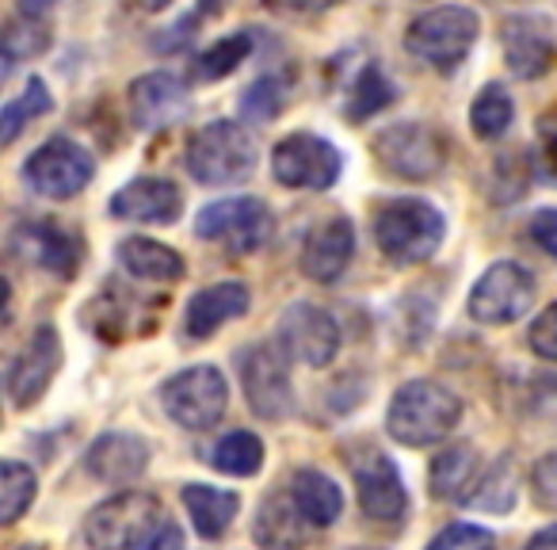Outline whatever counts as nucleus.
I'll use <instances>...</instances> for the list:
<instances>
[{"mask_svg":"<svg viewBox=\"0 0 557 550\" xmlns=\"http://www.w3.org/2000/svg\"><path fill=\"white\" fill-rule=\"evenodd\" d=\"M458 420H462V402L432 379L405 382L386 413L389 436L405 448H432V443L447 440Z\"/></svg>","mask_w":557,"mask_h":550,"instance_id":"1","label":"nucleus"},{"mask_svg":"<svg viewBox=\"0 0 557 550\" xmlns=\"http://www.w3.org/2000/svg\"><path fill=\"white\" fill-rule=\"evenodd\" d=\"M443 237H447V222H443L440 207H432L428 199H394L374 218V241H379L382 256L401 268L432 260Z\"/></svg>","mask_w":557,"mask_h":550,"instance_id":"2","label":"nucleus"},{"mask_svg":"<svg viewBox=\"0 0 557 550\" xmlns=\"http://www.w3.org/2000/svg\"><path fill=\"white\" fill-rule=\"evenodd\" d=\"M260 149L256 138L233 119L202 123L187 142V172L199 184H237L256 172Z\"/></svg>","mask_w":557,"mask_h":550,"instance_id":"3","label":"nucleus"},{"mask_svg":"<svg viewBox=\"0 0 557 550\" xmlns=\"http://www.w3.org/2000/svg\"><path fill=\"white\" fill-rule=\"evenodd\" d=\"M481 20L466 4H443L424 16H417L405 32V50L420 62H428L432 70L450 73L470 58L473 42H478Z\"/></svg>","mask_w":557,"mask_h":550,"instance_id":"4","label":"nucleus"},{"mask_svg":"<svg viewBox=\"0 0 557 550\" xmlns=\"http://www.w3.org/2000/svg\"><path fill=\"white\" fill-rule=\"evenodd\" d=\"M374 157L389 176L401 180H432L447 164V138L428 123H394L374 134Z\"/></svg>","mask_w":557,"mask_h":550,"instance_id":"5","label":"nucleus"},{"mask_svg":"<svg viewBox=\"0 0 557 550\" xmlns=\"http://www.w3.org/2000/svg\"><path fill=\"white\" fill-rule=\"evenodd\" d=\"M161 527V501L153 493H119L96 504L85 524L92 550H134Z\"/></svg>","mask_w":557,"mask_h":550,"instance_id":"6","label":"nucleus"},{"mask_svg":"<svg viewBox=\"0 0 557 550\" xmlns=\"http://www.w3.org/2000/svg\"><path fill=\"white\" fill-rule=\"evenodd\" d=\"M161 405L180 428H191V432L214 428L225 417V405H230L225 375L210 364L187 367L161 387Z\"/></svg>","mask_w":557,"mask_h":550,"instance_id":"7","label":"nucleus"},{"mask_svg":"<svg viewBox=\"0 0 557 550\" xmlns=\"http://www.w3.org/2000/svg\"><path fill=\"white\" fill-rule=\"evenodd\" d=\"M341 149L321 138V134H287L271 149V176L283 187H295V192H325V187H333L341 180Z\"/></svg>","mask_w":557,"mask_h":550,"instance_id":"8","label":"nucleus"},{"mask_svg":"<svg viewBox=\"0 0 557 550\" xmlns=\"http://www.w3.org/2000/svg\"><path fill=\"white\" fill-rule=\"evenodd\" d=\"M195 233L202 241H214L225 253H256L263 241L271 237V210L256 195H233V199H218L199 210L195 218Z\"/></svg>","mask_w":557,"mask_h":550,"instance_id":"9","label":"nucleus"},{"mask_svg":"<svg viewBox=\"0 0 557 550\" xmlns=\"http://www.w3.org/2000/svg\"><path fill=\"white\" fill-rule=\"evenodd\" d=\"M92 154L73 138H50L24 161V180L42 199H73L92 184Z\"/></svg>","mask_w":557,"mask_h":550,"instance_id":"10","label":"nucleus"},{"mask_svg":"<svg viewBox=\"0 0 557 550\" xmlns=\"http://www.w3.org/2000/svg\"><path fill=\"white\" fill-rule=\"evenodd\" d=\"M534 276L516 260H500L473 283L470 291V318L478 326H511L534 306Z\"/></svg>","mask_w":557,"mask_h":550,"instance_id":"11","label":"nucleus"},{"mask_svg":"<svg viewBox=\"0 0 557 550\" xmlns=\"http://www.w3.org/2000/svg\"><path fill=\"white\" fill-rule=\"evenodd\" d=\"M240 387H245L248 410L263 420H283L295 410V387L283 364V352L271 344H252L240 352Z\"/></svg>","mask_w":557,"mask_h":550,"instance_id":"12","label":"nucleus"},{"mask_svg":"<svg viewBox=\"0 0 557 550\" xmlns=\"http://www.w3.org/2000/svg\"><path fill=\"white\" fill-rule=\"evenodd\" d=\"M275 344L287 352L290 359L306 367H329L341 352V326L329 310L313 303H295L278 318Z\"/></svg>","mask_w":557,"mask_h":550,"instance_id":"13","label":"nucleus"},{"mask_svg":"<svg viewBox=\"0 0 557 550\" xmlns=\"http://www.w3.org/2000/svg\"><path fill=\"white\" fill-rule=\"evenodd\" d=\"M58 367H62V341H58L54 326H39L32 333V341L20 349V356L9 364L4 387H9L12 405L27 410V405L39 402L50 382H54Z\"/></svg>","mask_w":557,"mask_h":550,"instance_id":"14","label":"nucleus"},{"mask_svg":"<svg viewBox=\"0 0 557 550\" xmlns=\"http://www.w3.org/2000/svg\"><path fill=\"white\" fill-rule=\"evenodd\" d=\"M12 256H20L32 268H42L58 280H73L81 264V245L70 230L54 222H20L9 237Z\"/></svg>","mask_w":557,"mask_h":550,"instance_id":"15","label":"nucleus"},{"mask_svg":"<svg viewBox=\"0 0 557 550\" xmlns=\"http://www.w3.org/2000/svg\"><path fill=\"white\" fill-rule=\"evenodd\" d=\"M504 62L519 81H539L554 62V27L546 16H508L500 27Z\"/></svg>","mask_w":557,"mask_h":550,"instance_id":"16","label":"nucleus"},{"mask_svg":"<svg viewBox=\"0 0 557 550\" xmlns=\"http://www.w3.org/2000/svg\"><path fill=\"white\" fill-rule=\"evenodd\" d=\"M356 489H359V509L374 520V524H401L409 512V493L397 474L394 459L386 455H367L356 463Z\"/></svg>","mask_w":557,"mask_h":550,"instance_id":"17","label":"nucleus"},{"mask_svg":"<svg viewBox=\"0 0 557 550\" xmlns=\"http://www.w3.org/2000/svg\"><path fill=\"white\" fill-rule=\"evenodd\" d=\"M180 187L164 176H138L126 187L111 195V215L126 218V222H146V225H169L180 215Z\"/></svg>","mask_w":557,"mask_h":550,"instance_id":"18","label":"nucleus"},{"mask_svg":"<svg viewBox=\"0 0 557 550\" xmlns=\"http://www.w3.org/2000/svg\"><path fill=\"white\" fill-rule=\"evenodd\" d=\"M351 253H356V230L348 218H329L306 237L302 248V271L313 283H336L348 271Z\"/></svg>","mask_w":557,"mask_h":550,"instance_id":"19","label":"nucleus"},{"mask_svg":"<svg viewBox=\"0 0 557 550\" xmlns=\"http://www.w3.org/2000/svg\"><path fill=\"white\" fill-rule=\"evenodd\" d=\"M187 108V88L172 73H146L131 85V119L138 131L172 126Z\"/></svg>","mask_w":557,"mask_h":550,"instance_id":"20","label":"nucleus"},{"mask_svg":"<svg viewBox=\"0 0 557 550\" xmlns=\"http://www.w3.org/2000/svg\"><path fill=\"white\" fill-rule=\"evenodd\" d=\"M149 466V443L134 432H103L88 448V470L108 486H126Z\"/></svg>","mask_w":557,"mask_h":550,"instance_id":"21","label":"nucleus"},{"mask_svg":"<svg viewBox=\"0 0 557 550\" xmlns=\"http://www.w3.org/2000/svg\"><path fill=\"white\" fill-rule=\"evenodd\" d=\"M248 303H252V295H248L245 283H214V288H202L199 295H191V303H187V314H184L187 337L202 341V337H210L214 329H222L225 321L245 318Z\"/></svg>","mask_w":557,"mask_h":550,"instance_id":"22","label":"nucleus"},{"mask_svg":"<svg viewBox=\"0 0 557 550\" xmlns=\"http://www.w3.org/2000/svg\"><path fill=\"white\" fill-rule=\"evenodd\" d=\"M306 524L310 520L302 516V509L295 504V497H268L256 512V542L263 550H302L306 542Z\"/></svg>","mask_w":557,"mask_h":550,"instance_id":"23","label":"nucleus"},{"mask_svg":"<svg viewBox=\"0 0 557 550\" xmlns=\"http://www.w3.org/2000/svg\"><path fill=\"white\" fill-rule=\"evenodd\" d=\"M180 501H184L187 516H191L195 531H199L202 539H222V535L230 531L237 509H240L237 493H230V489L199 486V481H191V486L180 489Z\"/></svg>","mask_w":557,"mask_h":550,"instance_id":"24","label":"nucleus"},{"mask_svg":"<svg viewBox=\"0 0 557 550\" xmlns=\"http://www.w3.org/2000/svg\"><path fill=\"white\" fill-rule=\"evenodd\" d=\"M119 264L131 271L134 280L172 283L184 276V256L153 237H126L123 245H119Z\"/></svg>","mask_w":557,"mask_h":550,"instance_id":"25","label":"nucleus"},{"mask_svg":"<svg viewBox=\"0 0 557 550\" xmlns=\"http://www.w3.org/2000/svg\"><path fill=\"white\" fill-rule=\"evenodd\" d=\"M290 497H295V504L302 509V516L310 520L313 527L336 524V516H341V509H344V497H341V489H336V481L321 470H298L295 478H290Z\"/></svg>","mask_w":557,"mask_h":550,"instance_id":"26","label":"nucleus"},{"mask_svg":"<svg viewBox=\"0 0 557 550\" xmlns=\"http://www.w3.org/2000/svg\"><path fill=\"white\" fill-rule=\"evenodd\" d=\"M473 474H478V448L473 443H450L447 451L432 459V493L440 501H466Z\"/></svg>","mask_w":557,"mask_h":550,"instance_id":"27","label":"nucleus"},{"mask_svg":"<svg viewBox=\"0 0 557 550\" xmlns=\"http://www.w3.org/2000/svg\"><path fill=\"white\" fill-rule=\"evenodd\" d=\"M511 119H516V103H511L504 85H485L478 93V100L470 103V126L481 142L504 138L511 131Z\"/></svg>","mask_w":557,"mask_h":550,"instance_id":"28","label":"nucleus"},{"mask_svg":"<svg viewBox=\"0 0 557 550\" xmlns=\"http://www.w3.org/2000/svg\"><path fill=\"white\" fill-rule=\"evenodd\" d=\"M394 100H397V88L389 85V77L374 62H367L363 73L356 77V85H351L348 103H344V115H348L351 123H363V119L379 115V111L389 108Z\"/></svg>","mask_w":557,"mask_h":550,"instance_id":"29","label":"nucleus"},{"mask_svg":"<svg viewBox=\"0 0 557 550\" xmlns=\"http://www.w3.org/2000/svg\"><path fill=\"white\" fill-rule=\"evenodd\" d=\"M47 47H50V27L42 24V16H27V12L12 16L9 27H4V77H9L20 62L39 58Z\"/></svg>","mask_w":557,"mask_h":550,"instance_id":"30","label":"nucleus"},{"mask_svg":"<svg viewBox=\"0 0 557 550\" xmlns=\"http://www.w3.org/2000/svg\"><path fill=\"white\" fill-rule=\"evenodd\" d=\"M516 493H519L516 459L500 455L493 466H488L485 478H481L478 493L466 497V504H473V509H481V512H508L511 504H516Z\"/></svg>","mask_w":557,"mask_h":550,"instance_id":"31","label":"nucleus"},{"mask_svg":"<svg viewBox=\"0 0 557 550\" xmlns=\"http://www.w3.org/2000/svg\"><path fill=\"white\" fill-rule=\"evenodd\" d=\"M252 47H256V39H252V32H233V35H225V39H218L214 47H207L199 58H195V77L199 81H222V77H230L233 70H237L240 62H245L248 54H252Z\"/></svg>","mask_w":557,"mask_h":550,"instance_id":"32","label":"nucleus"},{"mask_svg":"<svg viewBox=\"0 0 557 550\" xmlns=\"http://www.w3.org/2000/svg\"><path fill=\"white\" fill-rule=\"evenodd\" d=\"M50 108H54V100H50L47 85H42L39 77H32L24 93H20L12 103H4V111H0V142H4V146H12V142L20 138V131H24L32 119L47 115Z\"/></svg>","mask_w":557,"mask_h":550,"instance_id":"33","label":"nucleus"},{"mask_svg":"<svg viewBox=\"0 0 557 550\" xmlns=\"http://www.w3.org/2000/svg\"><path fill=\"white\" fill-rule=\"evenodd\" d=\"M35 470L24 466L20 459H4V470H0V520L4 524H16L24 516V509H32L35 501Z\"/></svg>","mask_w":557,"mask_h":550,"instance_id":"34","label":"nucleus"},{"mask_svg":"<svg viewBox=\"0 0 557 550\" xmlns=\"http://www.w3.org/2000/svg\"><path fill=\"white\" fill-rule=\"evenodd\" d=\"M210 463L222 474H233V478H252L263 466V443L256 440L252 432H230V436H222V443L214 448Z\"/></svg>","mask_w":557,"mask_h":550,"instance_id":"35","label":"nucleus"},{"mask_svg":"<svg viewBox=\"0 0 557 550\" xmlns=\"http://www.w3.org/2000/svg\"><path fill=\"white\" fill-rule=\"evenodd\" d=\"M283 103H287V77H278V73H268V77L252 81V85L245 88V96H240V111H245V119H252V123L275 119L278 111H283Z\"/></svg>","mask_w":557,"mask_h":550,"instance_id":"36","label":"nucleus"},{"mask_svg":"<svg viewBox=\"0 0 557 550\" xmlns=\"http://www.w3.org/2000/svg\"><path fill=\"white\" fill-rule=\"evenodd\" d=\"M428 550H496V539L478 524H450L428 542Z\"/></svg>","mask_w":557,"mask_h":550,"instance_id":"37","label":"nucleus"},{"mask_svg":"<svg viewBox=\"0 0 557 550\" xmlns=\"http://www.w3.org/2000/svg\"><path fill=\"white\" fill-rule=\"evenodd\" d=\"M531 349L534 356L549 359V364H557V303H549L546 310L534 318L531 326Z\"/></svg>","mask_w":557,"mask_h":550,"instance_id":"38","label":"nucleus"},{"mask_svg":"<svg viewBox=\"0 0 557 550\" xmlns=\"http://www.w3.org/2000/svg\"><path fill=\"white\" fill-rule=\"evenodd\" d=\"M531 486H534V501L542 509H557V451L554 455H542L531 470Z\"/></svg>","mask_w":557,"mask_h":550,"instance_id":"39","label":"nucleus"},{"mask_svg":"<svg viewBox=\"0 0 557 550\" xmlns=\"http://www.w3.org/2000/svg\"><path fill=\"white\" fill-rule=\"evenodd\" d=\"M527 233H531V241L542 248V253H549L557 260V207L534 210V218H531V225H527Z\"/></svg>","mask_w":557,"mask_h":550,"instance_id":"40","label":"nucleus"},{"mask_svg":"<svg viewBox=\"0 0 557 550\" xmlns=\"http://www.w3.org/2000/svg\"><path fill=\"white\" fill-rule=\"evenodd\" d=\"M141 550H187V542H184V531H180L176 524L161 520V527H157V531L141 542Z\"/></svg>","mask_w":557,"mask_h":550,"instance_id":"41","label":"nucleus"},{"mask_svg":"<svg viewBox=\"0 0 557 550\" xmlns=\"http://www.w3.org/2000/svg\"><path fill=\"white\" fill-rule=\"evenodd\" d=\"M341 4V0H268V9H278V12H295V16H306V12H325Z\"/></svg>","mask_w":557,"mask_h":550,"instance_id":"42","label":"nucleus"},{"mask_svg":"<svg viewBox=\"0 0 557 550\" xmlns=\"http://www.w3.org/2000/svg\"><path fill=\"white\" fill-rule=\"evenodd\" d=\"M527 550H557V524L554 527H542V531L534 535L531 542H527Z\"/></svg>","mask_w":557,"mask_h":550,"instance_id":"43","label":"nucleus"},{"mask_svg":"<svg viewBox=\"0 0 557 550\" xmlns=\"http://www.w3.org/2000/svg\"><path fill=\"white\" fill-rule=\"evenodd\" d=\"M50 4H54V0H20V12H27V16H42Z\"/></svg>","mask_w":557,"mask_h":550,"instance_id":"44","label":"nucleus"},{"mask_svg":"<svg viewBox=\"0 0 557 550\" xmlns=\"http://www.w3.org/2000/svg\"><path fill=\"white\" fill-rule=\"evenodd\" d=\"M172 0H138V9H146V12H161V9H169Z\"/></svg>","mask_w":557,"mask_h":550,"instance_id":"45","label":"nucleus"}]
</instances>
